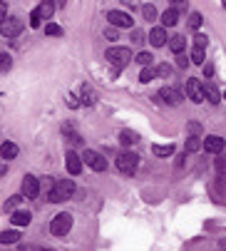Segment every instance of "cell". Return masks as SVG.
I'll return each instance as SVG.
<instances>
[{
    "label": "cell",
    "instance_id": "6da1fadb",
    "mask_svg": "<svg viewBox=\"0 0 226 251\" xmlns=\"http://www.w3.org/2000/svg\"><path fill=\"white\" fill-rule=\"evenodd\" d=\"M72 194H75V182H72V179H60V182H55L52 192L48 194V201L60 204V201H67Z\"/></svg>",
    "mask_w": 226,
    "mask_h": 251
},
{
    "label": "cell",
    "instance_id": "7a4b0ae2",
    "mask_svg": "<svg viewBox=\"0 0 226 251\" xmlns=\"http://www.w3.org/2000/svg\"><path fill=\"white\" fill-rule=\"evenodd\" d=\"M107 62L115 65L117 70H122L132 62V50L129 48H109L107 50Z\"/></svg>",
    "mask_w": 226,
    "mask_h": 251
},
{
    "label": "cell",
    "instance_id": "3957f363",
    "mask_svg": "<svg viewBox=\"0 0 226 251\" xmlns=\"http://www.w3.org/2000/svg\"><path fill=\"white\" fill-rule=\"evenodd\" d=\"M137 167H139V157H137L134 152H120V154H117V169H120L122 174L132 176V174L137 172Z\"/></svg>",
    "mask_w": 226,
    "mask_h": 251
},
{
    "label": "cell",
    "instance_id": "277c9868",
    "mask_svg": "<svg viewBox=\"0 0 226 251\" xmlns=\"http://www.w3.org/2000/svg\"><path fill=\"white\" fill-rule=\"evenodd\" d=\"M37 194H40V179L32 176V174H25L23 184H20V197L23 199H37Z\"/></svg>",
    "mask_w": 226,
    "mask_h": 251
},
{
    "label": "cell",
    "instance_id": "5b68a950",
    "mask_svg": "<svg viewBox=\"0 0 226 251\" xmlns=\"http://www.w3.org/2000/svg\"><path fill=\"white\" fill-rule=\"evenodd\" d=\"M70 229H72V214H67V211L57 214L50 222V234H55V236H65Z\"/></svg>",
    "mask_w": 226,
    "mask_h": 251
},
{
    "label": "cell",
    "instance_id": "8992f818",
    "mask_svg": "<svg viewBox=\"0 0 226 251\" xmlns=\"http://www.w3.org/2000/svg\"><path fill=\"white\" fill-rule=\"evenodd\" d=\"M20 32H23V20L15 18V15H10L0 23V35H3V38H18Z\"/></svg>",
    "mask_w": 226,
    "mask_h": 251
},
{
    "label": "cell",
    "instance_id": "52a82bcc",
    "mask_svg": "<svg viewBox=\"0 0 226 251\" xmlns=\"http://www.w3.org/2000/svg\"><path fill=\"white\" fill-rule=\"evenodd\" d=\"M80 159H82L90 169H95V172H107V159H104L100 152H95V150H87Z\"/></svg>",
    "mask_w": 226,
    "mask_h": 251
},
{
    "label": "cell",
    "instance_id": "ba28073f",
    "mask_svg": "<svg viewBox=\"0 0 226 251\" xmlns=\"http://www.w3.org/2000/svg\"><path fill=\"white\" fill-rule=\"evenodd\" d=\"M107 23L112 27H132V15L125 10H107Z\"/></svg>",
    "mask_w": 226,
    "mask_h": 251
},
{
    "label": "cell",
    "instance_id": "9c48e42d",
    "mask_svg": "<svg viewBox=\"0 0 226 251\" xmlns=\"http://www.w3.org/2000/svg\"><path fill=\"white\" fill-rule=\"evenodd\" d=\"M184 92H186V97H189L192 102H197V104L204 102V82L201 80H186Z\"/></svg>",
    "mask_w": 226,
    "mask_h": 251
},
{
    "label": "cell",
    "instance_id": "30bf717a",
    "mask_svg": "<svg viewBox=\"0 0 226 251\" xmlns=\"http://www.w3.org/2000/svg\"><path fill=\"white\" fill-rule=\"evenodd\" d=\"M224 147H226V142H224L219 134H209V137L201 142V150H206L209 154H221Z\"/></svg>",
    "mask_w": 226,
    "mask_h": 251
},
{
    "label": "cell",
    "instance_id": "8fae6325",
    "mask_svg": "<svg viewBox=\"0 0 226 251\" xmlns=\"http://www.w3.org/2000/svg\"><path fill=\"white\" fill-rule=\"evenodd\" d=\"M157 97H159V100H164V102H167V104H172V107L181 104V92H179V90H174V87H162Z\"/></svg>",
    "mask_w": 226,
    "mask_h": 251
},
{
    "label": "cell",
    "instance_id": "7c38bea8",
    "mask_svg": "<svg viewBox=\"0 0 226 251\" xmlns=\"http://www.w3.org/2000/svg\"><path fill=\"white\" fill-rule=\"evenodd\" d=\"M65 167H67V172H70L72 176H77V174L82 172V159H80V154L67 152V154H65Z\"/></svg>",
    "mask_w": 226,
    "mask_h": 251
},
{
    "label": "cell",
    "instance_id": "4fadbf2b",
    "mask_svg": "<svg viewBox=\"0 0 226 251\" xmlns=\"http://www.w3.org/2000/svg\"><path fill=\"white\" fill-rule=\"evenodd\" d=\"M167 30L164 27H152V32H149V43H152V48H162L167 43Z\"/></svg>",
    "mask_w": 226,
    "mask_h": 251
},
{
    "label": "cell",
    "instance_id": "5bb4252c",
    "mask_svg": "<svg viewBox=\"0 0 226 251\" xmlns=\"http://www.w3.org/2000/svg\"><path fill=\"white\" fill-rule=\"evenodd\" d=\"M18 145L15 142H3V147H0V157H3L5 162H10V159H15L18 157Z\"/></svg>",
    "mask_w": 226,
    "mask_h": 251
},
{
    "label": "cell",
    "instance_id": "9a60e30c",
    "mask_svg": "<svg viewBox=\"0 0 226 251\" xmlns=\"http://www.w3.org/2000/svg\"><path fill=\"white\" fill-rule=\"evenodd\" d=\"M62 134L72 142V145H82V137L77 134V129H75L72 122H65V125H62Z\"/></svg>",
    "mask_w": 226,
    "mask_h": 251
},
{
    "label": "cell",
    "instance_id": "2e32d148",
    "mask_svg": "<svg viewBox=\"0 0 226 251\" xmlns=\"http://www.w3.org/2000/svg\"><path fill=\"white\" fill-rule=\"evenodd\" d=\"M77 100H82L80 104H87V107H92L95 102H97V95H95V90L90 87V85H82V90H80V97Z\"/></svg>",
    "mask_w": 226,
    "mask_h": 251
},
{
    "label": "cell",
    "instance_id": "e0dca14e",
    "mask_svg": "<svg viewBox=\"0 0 226 251\" xmlns=\"http://www.w3.org/2000/svg\"><path fill=\"white\" fill-rule=\"evenodd\" d=\"M10 222L15 224V226H27L30 222H32V214L30 211H13V217H10Z\"/></svg>",
    "mask_w": 226,
    "mask_h": 251
},
{
    "label": "cell",
    "instance_id": "ac0fdd59",
    "mask_svg": "<svg viewBox=\"0 0 226 251\" xmlns=\"http://www.w3.org/2000/svg\"><path fill=\"white\" fill-rule=\"evenodd\" d=\"M204 100H209L211 104H219L221 102V95H219V90H216L214 82H206L204 85Z\"/></svg>",
    "mask_w": 226,
    "mask_h": 251
},
{
    "label": "cell",
    "instance_id": "d6986e66",
    "mask_svg": "<svg viewBox=\"0 0 226 251\" xmlns=\"http://www.w3.org/2000/svg\"><path fill=\"white\" fill-rule=\"evenodd\" d=\"M184 48H186V38H184V35H174V38H169V50L174 55H181Z\"/></svg>",
    "mask_w": 226,
    "mask_h": 251
},
{
    "label": "cell",
    "instance_id": "ffe728a7",
    "mask_svg": "<svg viewBox=\"0 0 226 251\" xmlns=\"http://www.w3.org/2000/svg\"><path fill=\"white\" fill-rule=\"evenodd\" d=\"M120 142H122V147H132V145H137V142H139V134L132 132V129H122L120 132Z\"/></svg>",
    "mask_w": 226,
    "mask_h": 251
},
{
    "label": "cell",
    "instance_id": "44dd1931",
    "mask_svg": "<svg viewBox=\"0 0 226 251\" xmlns=\"http://www.w3.org/2000/svg\"><path fill=\"white\" fill-rule=\"evenodd\" d=\"M176 20H179V13H176V10H172V8H169V10H164V13H162V27H164V30H167V27H174V25H176Z\"/></svg>",
    "mask_w": 226,
    "mask_h": 251
},
{
    "label": "cell",
    "instance_id": "7402d4cb",
    "mask_svg": "<svg viewBox=\"0 0 226 251\" xmlns=\"http://www.w3.org/2000/svg\"><path fill=\"white\" fill-rule=\"evenodd\" d=\"M199 150H201V137H186V142H184V152L194 154V152H199Z\"/></svg>",
    "mask_w": 226,
    "mask_h": 251
},
{
    "label": "cell",
    "instance_id": "603a6c76",
    "mask_svg": "<svg viewBox=\"0 0 226 251\" xmlns=\"http://www.w3.org/2000/svg\"><path fill=\"white\" fill-rule=\"evenodd\" d=\"M152 152H154L157 157H172V154H174V145H154Z\"/></svg>",
    "mask_w": 226,
    "mask_h": 251
},
{
    "label": "cell",
    "instance_id": "cb8c5ba5",
    "mask_svg": "<svg viewBox=\"0 0 226 251\" xmlns=\"http://www.w3.org/2000/svg\"><path fill=\"white\" fill-rule=\"evenodd\" d=\"M18 239H20V234H18L15 229H10V231H0V244H18Z\"/></svg>",
    "mask_w": 226,
    "mask_h": 251
},
{
    "label": "cell",
    "instance_id": "d4e9b609",
    "mask_svg": "<svg viewBox=\"0 0 226 251\" xmlns=\"http://www.w3.org/2000/svg\"><path fill=\"white\" fill-rule=\"evenodd\" d=\"M35 10H37V15H40V20H50V15H52L55 5H52V3H43V5H37Z\"/></svg>",
    "mask_w": 226,
    "mask_h": 251
},
{
    "label": "cell",
    "instance_id": "484cf974",
    "mask_svg": "<svg viewBox=\"0 0 226 251\" xmlns=\"http://www.w3.org/2000/svg\"><path fill=\"white\" fill-rule=\"evenodd\" d=\"M154 77H157V70H154V67H144L142 73H139V82H144V85L152 82Z\"/></svg>",
    "mask_w": 226,
    "mask_h": 251
},
{
    "label": "cell",
    "instance_id": "4316f807",
    "mask_svg": "<svg viewBox=\"0 0 226 251\" xmlns=\"http://www.w3.org/2000/svg\"><path fill=\"white\" fill-rule=\"evenodd\" d=\"M10 70H13V57L5 52V55H0V73H10Z\"/></svg>",
    "mask_w": 226,
    "mask_h": 251
},
{
    "label": "cell",
    "instance_id": "83f0119b",
    "mask_svg": "<svg viewBox=\"0 0 226 251\" xmlns=\"http://www.w3.org/2000/svg\"><path fill=\"white\" fill-rule=\"evenodd\" d=\"M134 62H139L142 67H152V62H154V57H152V52H139Z\"/></svg>",
    "mask_w": 226,
    "mask_h": 251
},
{
    "label": "cell",
    "instance_id": "f1b7e54d",
    "mask_svg": "<svg viewBox=\"0 0 226 251\" xmlns=\"http://www.w3.org/2000/svg\"><path fill=\"white\" fill-rule=\"evenodd\" d=\"M204 57H206V52H204V50H199V48H192V55H189V60H192L194 65H204Z\"/></svg>",
    "mask_w": 226,
    "mask_h": 251
},
{
    "label": "cell",
    "instance_id": "f546056e",
    "mask_svg": "<svg viewBox=\"0 0 226 251\" xmlns=\"http://www.w3.org/2000/svg\"><path fill=\"white\" fill-rule=\"evenodd\" d=\"M20 201H23V197H20V194H15V197H10V199L5 201V211H10V214H13V211H18V206H20Z\"/></svg>",
    "mask_w": 226,
    "mask_h": 251
},
{
    "label": "cell",
    "instance_id": "4dcf8cb0",
    "mask_svg": "<svg viewBox=\"0 0 226 251\" xmlns=\"http://www.w3.org/2000/svg\"><path fill=\"white\" fill-rule=\"evenodd\" d=\"M206 45H209V38H206V35H201V32H197V35H194V48L206 50Z\"/></svg>",
    "mask_w": 226,
    "mask_h": 251
},
{
    "label": "cell",
    "instance_id": "1f68e13d",
    "mask_svg": "<svg viewBox=\"0 0 226 251\" xmlns=\"http://www.w3.org/2000/svg\"><path fill=\"white\" fill-rule=\"evenodd\" d=\"M52 187H55V179H52V176H43V182H40V192L50 194V192H52Z\"/></svg>",
    "mask_w": 226,
    "mask_h": 251
},
{
    "label": "cell",
    "instance_id": "d6a6232c",
    "mask_svg": "<svg viewBox=\"0 0 226 251\" xmlns=\"http://www.w3.org/2000/svg\"><path fill=\"white\" fill-rule=\"evenodd\" d=\"M189 27L192 30H199L201 27V13H192L189 15Z\"/></svg>",
    "mask_w": 226,
    "mask_h": 251
},
{
    "label": "cell",
    "instance_id": "836d02e7",
    "mask_svg": "<svg viewBox=\"0 0 226 251\" xmlns=\"http://www.w3.org/2000/svg\"><path fill=\"white\" fill-rule=\"evenodd\" d=\"M45 32H48V35H55V38H60V35H62V27L55 25V23H48V25H45Z\"/></svg>",
    "mask_w": 226,
    "mask_h": 251
},
{
    "label": "cell",
    "instance_id": "e575fe53",
    "mask_svg": "<svg viewBox=\"0 0 226 251\" xmlns=\"http://www.w3.org/2000/svg\"><path fill=\"white\" fill-rule=\"evenodd\" d=\"M142 15H144L147 20H154V18H157V8H154V5H144V8H142Z\"/></svg>",
    "mask_w": 226,
    "mask_h": 251
},
{
    "label": "cell",
    "instance_id": "d590c367",
    "mask_svg": "<svg viewBox=\"0 0 226 251\" xmlns=\"http://www.w3.org/2000/svg\"><path fill=\"white\" fill-rule=\"evenodd\" d=\"M157 75H159V77H169V75H172V67H169V65H159V67H157Z\"/></svg>",
    "mask_w": 226,
    "mask_h": 251
},
{
    "label": "cell",
    "instance_id": "8d00e7d4",
    "mask_svg": "<svg viewBox=\"0 0 226 251\" xmlns=\"http://www.w3.org/2000/svg\"><path fill=\"white\" fill-rule=\"evenodd\" d=\"M40 23L43 20H40V15H37V10H32L30 13V27H40Z\"/></svg>",
    "mask_w": 226,
    "mask_h": 251
},
{
    "label": "cell",
    "instance_id": "74e56055",
    "mask_svg": "<svg viewBox=\"0 0 226 251\" xmlns=\"http://www.w3.org/2000/svg\"><path fill=\"white\" fill-rule=\"evenodd\" d=\"M67 107H72V110H77V107H80V100L75 97V95H67Z\"/></svg>",
    "mask_w": 226,
    "mask_h": 251
},
{
    "label": "cell",
    "instance_id": "f35d334b",
    "mask_svg": "<svg viewBox=\"0 0 226 251\" xmlns=\"http://www.w3.org/2000/svg\"><path fill=\"white\" fill-rule=\"evenodd\" d=\"M104 38H107V40H117V30H115V27H107V30H104Z\"/></svg>",
    "mask_w": 226,
    "mask_h": 251
},
{
    "label": "cell",
    "instance_id": "ab89813d",
    "mask_svg": "<svg viewBox=\"0 0 226 251\" xmlns=\"http://www.w3.org/2000/svg\"><path fill=\"white\" fill-rule=\"evenodd\" d=\"M8 18V3H3V0H0V23H3Z\"/></svg>",
    "mask_w": 226,
    "mask_h": 251
},
{
    "label": "cell",
    "instance_id": "60d3db41",
    "mask_svg": "<svg viewBox=\"0 0 226 251\" xmlns=\"http://www.w3.org/2000/svg\"><path fill=\"white\" fill-rule=\"evenodd\" d=\"M189 132H192V137H199V132H201L199 122H192V125H189Z\"/></svg>",
    "mask_w": 226,
    "mask_h": 251
},
{
    "label": "cell",
    "instance_id": "b9f144b4",
    "mask_svg": "<svg viewBox=\"0 0 226 251\" xmlns=\"http://www.w3.org/2000/svg\"><path fill=\"white\" fill-rule=\"evenodd\" d=\"M204 75H206V80L214 75V65H204Z\"/></svg>",
    "mask_w": 226,
    "mask_h": 251
},
{
    "label": "cell",
    "instance_id": "7bdbcfd3",
    "mask_svg": "<svg viewBox=\"0 0 226 251\" xmlns=\"http://www.w3.org/2000/svg\"><path fill=\"white\" fill-rule=\"evenodd\" d=\"M176 65H179V67H186V65H189V60H186L184 55H179V57H176Z\"/></svg>",
    "mask_w": 226,
    "mask_h": 251
},
{
    "label": "cell",
    "instance_id": "ee69618b",
    "mask_svg": "<svg viewBox=\"0 0 226 251\" xmlns=\"http://www.w3.org/2000/svg\"><path fill=\"white\" fill-rule=\"evenodd\" d=\"M132 40H134V43H142V32H139V30L132 32Z\"/></svg>",
    "mask_w": 226,
    "mask_h": 251
},
{
    "label": "cell",
    "instance_id": "f6af8a7d",
    "mask_svg": "<svg viewBox=\"0 0 226 251\" xmlns=\"http://www.w3.org/2000/svg\"><path fill=\"white\" fill-rule=\"evenodd\" d=\"M216 167H219V172H224V169H226V162H224V159H219V162H216Z\"/></svg>",
    "mask_w": 226,
    "mask_h": 251
},
{
    "label": "cell",
    "instance_id": "bcb514c9",
    "mask_svg": "<svg viewBox=\"0 0 226 251\" xmlns=\"http://www.w3.org/2000/svg\"><path fill=\"white\" fill-rule=\"evenodd\" d=\"M5 172H8V167H5V164H0V174H5Z\"/></svg>",
    "mask_w": 226,
    "mask_h": 251
},
{
    "label": "cell",
    "instance_id": "7dc6e473",
    "mask_svg": "<svg viewBox=\"0 0 226 251\" xmlns=\"http://www.w3.org/2000/svg\"><path fill=\"white\" fill-rule=\"evenodd\" d=\"M37 251H52V249H43V246H40V249H37Z\"/></svg>",
    "mask_w": 226,
    "mask_h": 251
},
{
    "label": "cell",
    "instance_id": "c3c4849f",
    "mask_svg": "<svg viewBox=\"0 0 226 251\" xmlns=\"http://www.w3.org/2000/svg\"><path fill=\"white\" fill-rule=\"evenodd\" d=\"M224 10H226V3H224Z\"/></svg>",
    "mask_w": 226,
    "mask_h": 251
}]
</instances>
